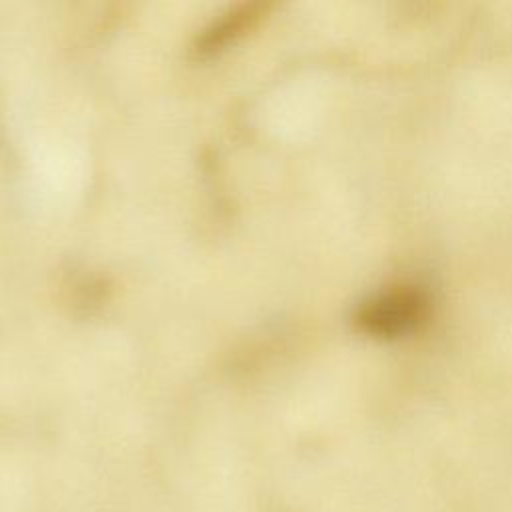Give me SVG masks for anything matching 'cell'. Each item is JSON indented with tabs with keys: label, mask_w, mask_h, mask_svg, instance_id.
Returning a JSON list of instances; mask_svg holds the SVG:
<instances>
[{
	"label": "cell",
	"mask_w": 512,
	"mask_h": 512,
	"mask_svg": "<svg viewBox=\"0 0 512 512\" xmlns=\"http://www.w3.org/2000/svg\"><path fill=\"white\" fill-rule=\"evenodd\" d=\"M428 314V298L414 288H394L378 294L360 310L362 328L380 338H396L408 334L424 322Z\"/></svg>",
	"instance_id": "cell-1"
}]
</instances>
